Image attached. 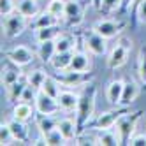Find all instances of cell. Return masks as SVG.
Listing matches in <instances>:
<instances>
[{
    "instance_id": "cell-5",
    "label": "cell",
    "mask_w": 146,
    "mask_h": 146,
    "mask_svg": "<svg viewBox=\"0 0 146 146\" xmlns=\"http://www.w3.org/2000/svg\"><path fill=\"white\" fill-rule=\"evenodd\" d=\"M83 44H85L88 53L95 55V56H102V55L108 53V39L102 37L93 28L83 34Z\"/></svg>"
},
{
    "instance_id": "cell-25",
    "label": "cell",
    "mask_w": 146,
    "mask_h": 146,
    "mask_svg": "<svg viewBox=\"0 0 146 146\" xmlns=\"http://www.w3.org/2000/svg\"><path fill=\"white\" fill-rule=\"evenodd\" d=\"M56 55V44L55 40H44V42H39L37 48V56L44 62V64H49L51 58Z\"/></svg>"
},
{
    "instance_id": "cell-33",
    "label": "cell",
    "mask_w": 146,
    "mask_h": 146,
    "mask_svg": "<svg viewBox=\"0 0 146 146\" xmlns=\"http://www.w3.org/2000/svg\"><path fill=\"white\" fill-rule=\"evenodd\" d=\"M137 72H139V78L141 83L146 88V46H143L139 49V56H137Z\"/></svg>"
},
{
    "instance_id": "cell-42",
    "label": "cell",
    "mask_w": 146,
    "mask_h": 146,
    "mask_svg": "<svg viewBox=\"0 0 146 146\" xmlns=\"http://www.w3.org/2000/svg\"><path fill=\"white\" fill-rule=\"evenodd\" d=\"M141 2H144V0H134V4H132V7L135 9V7H137V5H139Z\"/></svg>"
},
{
    "instance_id": "cell-32",
    "label": "cell",
    "mask_w": 146,
    "mask_h": 146,
    "mask_svg": "<svg viewBox=\"0 0 146 146\" xmlns=\"http://www.w3.org/2000/svg\"><path fill=\"white\" fill-rule=\"evenodd\" d=\"M65 2L67 0H49L46 11L51 13V14H55V16H58V18H64V14H65Z\"/></svg>"
},
{
    "instance_id": "cell-7",
    "label": "cell",
    "mask_w": 146,
    "mask_h": 146,
    "mask_svg": "<svg viewBox=\"0 0 146 146\" xmlns=\"http://www.w3.org/2000/svg\"><path fill=\"white\" fill-rule=\"evenodd\" d=\"M125 23L123 19H100V21H97L95 25H93V30L95 32H99L102 37L106 39H113L121 34V30L125 28Z\"/></svg>"
},
{
    "instance_id": "cell-36",
    "label": "cell",
    "mask_w": 146,
    "mask_h": 146,
    "mask_svg": "<svg viewBox=\"0 0 146 146\" xmlns=\"http://www.w3.org/2000/svg\"><path fill=\"white\" fill-rule=\"evenodd\" d=\"M14 11H16V4L13 2V0H0V14H2V18L9 16Z\"/></svg>"
},
{
    "instance_id": "cell-22",
    "label": "cell",
    "mask_w": 146,
    "mask_h": 146,
    "mask_svg": "<svg viewBox=\"0 0 146 146\" xmlns=\"http://www.w3.org/2000/svg\"><path fill=\"white\" fill-rule=\"evenodd\" d=\"M16 11H19L23 16H27L28 19H34L39 14V11H40L39 0H18Z\"/></svg>"
},
{
    "instance_id": "cell-1",
    "label": "cell",
    "mask_w": 146,
    "mask_h": 146,
    "mask_svg": "<svg viewBox=\"0 0 146 146\" xmlns=\"http://www.w3.org/2000/svg\"><path fill=\"white\" fill-rule=\"evenodd\" d=\"M95 95H97V90L93 85H88L83 90V93H79V104L76 109V121L79 130L85 129V125L92 120L93 113H95Z\"/></svg>"
},
{
    "instance_id": "cell-2",
    "label": "cell",
    "mask_w": 146,
    "mask_h": 146,
    "mask_svg": "<svg viewBox=\"0 0 146 146\" xmlns=\"http://www.w3.org/2000/svg\"><path fill=\"white\" fill-rule=\"evenodd\" d=\"M130 49H132V40L127 37H121L116 46L111 49V53L108 56V67L109 69H120L127 64V58L130 55Z\"/></svg>"
},
{
    "instance_id": "cell-14",
    "label": "cell",
    "mask_w": 146,
    "mask_h": 146,
    "mask_svg": "<svg viewBox=\"0 0 146 146\" xmlns=\"http://www.w3.org/2000/svg\"><path fill=\"white\" fill-rule=\"evenodd\" d=\"M27 85H28V78H27V76H21L16 83H13V85L9 86V88H5L7 100L11 102V104L19 102V100H21V97H23V92H25Z\"/></svg>"
},
{
    "instance_id": "cell-6",
    "label": "cell",
    "mask_w": 146,
    "mask_h": 146,
    "mask_svg": "<svg viewBox=\"0 0 146 146\" xmlns=\"http://www.w3.org/2000/svg\"><path fill=\"white\" fill-rule=\"evenodd\" d=\"M56 78H58V81H60L64 86L72 88V86H83V85H88V81L93 78V74H90V72H79V70L67 69V70L56 72Z\"/></svg>"
},
{
    "instance_id": "cell-35",
    "label": "cell",
    "mask_w": 146,
    "mask_h": 146,
    "mask_svg": "<svg viewBox=\"0 0 146 146\" xmlns=\"http://www.w3.org/2000/svg\"><path fill=\"white\" fill-rule=\"evenodd\" d=\"M11 141H14V137H13V132H11V129H9V125H7V121L5 123H2L0 125V144H11Z\"/></svg>"
},
{
    "instance_id": "cell-12",
    "label": "cell",
    "mask_w": 146,
    "mask_h": 146,
    "mask_svg": "<svg viewBox=\"0 0 146 146\" xmlns=\"http://www.w3.org/2000/svg\"><path fill=\"white\" fill-rule=\"evenodd\" d=\"M7 62L9 64H5L2 67V86L4 88H9L13 83H16L19 78L23 76V72L19 70V65H16L11 60H7Z\"/></svg>"
},
{
    "instance_id": "cell-8",
    "label": "cell",
    "mask_w": 146,
    "mask_h": 146,
    "mask_svg": "<svg viewBox=\"0 0 146 146\" xmlns=\"http://www.w3.org/2000/svg\"><path fill=\"white\" fill-rule=\"evenodd\" d=\"M34 106H35V111L40 113V114H56L60 111V106H58V100L55 97L48 95L42 90H39L37 97L34 100Z\"/></svg>"
},
{
    "instance_id": "cell-31",
    "label": "cell",
    "mask_w": 146,
    "mask_h": 146,
    "mask_svg": "<svg viewBox=\"0 0 146 146\" xmlns=\"http://www.w3.org/2000/svg\"><path fill=\"white\" fill-rule=\"evenodd\" d=\"M28 78V83L32 85L34 88H37V90H40L42 88V83H44V79L48 78V74L42 70V69H35V70H32L30 74L27 76Z\"/></svg>"
},
{
    "instance_id": "cell-37",
    "label": "cell",
    "mask_w": 146,
    "mask_h": 146,
    "mask_svg": "<svg viewBox=\"0 0 146 146\" xmlns=\"http://www.w3.org/2000/svg\"><path fill=\"white\" fill-rule=\"evenodd\" d=\"M37 93H39V90H37V88H34V86L28 83L27 88H25V92H23L21 100H25V102H34V100H35V97H37Z\"/></svg>"
},
{
    "instance_id": "cell-19",
    "label": "cell",
    "mask_w": 146,
    "mask_h": 146,
    "mask_svg": "<svg viewBox=\"0 0 146 146\" xmlns=\"http://www.w3.org/2000/svg\"><path fill=\"white\" fill-rule=\"evenodd\" d=\"M7 125H9V129H11V132H13L14 141H18V143H27L28 141V129H27L25 121H21V120H18V118L13 116L7 121Z\"/></svg>"
},
{
    "instance_id": "cell-41",
    "label": "cell",
    "mask_w": 146,
    "mask_h": 146,
    "mask_svg": "<svg viewBox=\"0 0 146 146\" xmlns=\"http://www.w3.org/2000/svg\"><path fill=\"white\" fill-rule=\"evenodd\" d=\"M92 4H93V7H95V9H99V11H100V7H102V0H92Z\"/></svg>"
},
{
    "instance_id": "cell-10",
    "label": "cell",
    "mask_w": 146,
    "mask_h": 146,
    "mask_svg": "<svg viewBox=\"0 0 146 146\" xmlns=\"http://www.w3.org/2000/svg\"><path fill=\"white\" fill-rule=\"evenodd\" d=\"M5 58L14 62V64L19 65V67H25L28 64H32L34 51L30 49V48H27V46H14V48L5 51Z\"/></svg>"
},
{
    "instance_id": "cell-13",
    "label": "cell",
    "mask_w": 146,
    "mask_h": 146,
    "mask_svg": "<svg viewBox=\"0 0 146 146\" xmlns=\"http://www.w3.org/2000/svg\"><path fill=\"white\" fill-rule=\"evenodd\" d=\"M58 106L62 111H76L78 109V104H79V93H74L70 90H62V93L58 95Z\"/></svg>"
},
{
    "instance_id": "cell-38",
    "label": "cell",
    "mask_w": 146,
    "mask_h": 146,
    "mask_svg": "<svg viewBox=\"0 0 146 146\" xmlns=\"http://www.w3.org/2000/svg\"><path fill=\"white\" fill-rule=\"evenodd\" d=\"M135 14H137V19L141 23H146V0L135 7Z\"/></svg>"
},
{
    "instance_id": "cell-40",
    "label": "cell",
    "mask_w": 146,
    "mask_h": 146,
    "mask_svg": "<svg viewBox=\"0 0 146 146\" xmlns=\"http://www.w3.org/2000/svg\"><path fill=\"white\" fill-rule=\"evenodd\" d=\"M132 4H134V0H121V9H120V13H127V11H130Z\"/></svg>"
},
{
    "instance_id": "cell-3",
    "label": "cell",
    "mask_w": 146,
    "mask_h": 146,
    "mask_svg": "<svg viewBox=\"0 0 146 146\" xmlns=\"http://www.w3.org/2000/svg\"><path fill=\"white\" fill-rule=\"evenodd\" d=\"M27 25H28V18L23 16L19 11H14L9 16H4V21H2L4 35L7 39H16L18 35L23 34V30L27 28Z\"/></svg>"
},
{
    "instance_id": "cell-18",
    "label": "cell",
    "mask_w": 146,
    "mask_h": 146,
    "mask_svg": "<svg viewBox=\"0 0 146 146\" xmlns=\"http://www.w3.org/2000/svg\"><path fill=\"white\" fill-rule=\"evenodd\" d=\"M72 56H74V51H60V53H56L53 58H51L49 65H51V69H55L56 72L67 70V69H70Z\"/></svg>"
},
{
    "instance_id": "cell-27",
    "label": "cell",
    "mask_w": 146,
    "mask_h": 146,
    "mask_svg": "<svg viewBox=\"0 0 146 146\" xmlns=\"http://www.w3.org/2000/svg\"><path fill=\"white\" fill-rule=\"evenodd\" d=\"M35 123H37V129L40 130V134H46L49 130L56 129L58 120L53 118V114H40V113H37L35 114Z\"/></svg>"
},
{
    "instance_id": "cell-16",
    "label": "cell",
    "mask_w": 146,
    "mask_h": 146,
    "mask_svg": "<svg viewBox=\"0 0 146 146\" xmlns=\"http://www.w3.org/2000/svg\"><path fill=\"white\" fill-rule=\"evenodd\" d=\"M58 130L62 132V135L65 137V141H72L78 137V132H79V127H78V121L72 120V118H62L58 120Z\"/></svg>"
},
{
    "instance_id": "cell-39",
    "label": "cell",
    "mask_w": 146,
    "mask_h": 146,
    "mask_svg": "<svg viewBox=\"0 0 146 146\" xmlns=\"http://www.w3.org/2000/svg\"><path fill=\"white\" fill-rule=\"evenodd\" d=\"M132 146H146V135L144 134H137V135H132L130 139Z\"/></svg>"
},
{
    "instance_id": "cell-26",
    "label": "cell",
    "mask_w": 146,
    "mask_h": 146,
    "mask_svg": "<svg viewBox=\"0 0 146 146\" xmlns=\"http://www.w3.org/2000/svg\"><path fill=\"white\" fill-rule=\"evenodd\" d=\"M97 144H104V146H116V144H121V139H120L118 130L102 129L100 134H99V137H97Z\"/></svg>"
},
{
    "instance_id": "cell-28",
    "label": "cell",
    "mask_w": 146,
    "mask_h": 146,
    "mask_svg": "<svg viewBox=\"0 0 146 146\" xmlns=\"http://www.w3.org/2000/svg\"><path fill=\"white\" fill-rule=\"evenodd\" d=\"M62 83L58 81V78H53V76H48L46 79H44V83H42V90L44 93H48V95H51V97H55V99H58V95L62 93Z\"/></svg>"
},
{
    "instance_id": "cell-30",
    "label": "cell",
    "mask_w": 146,
    "mask_h": 146,
    "mask_svg": "<svg viewBox=\"0 0 146 146\" xmlns=\"http://www.w3.org/2000/svg\"><path fill=\"white\" fill-rule=\"evenodd\" d=\"M42 139H44V144H49V146H58V144H65L67 143L65 137L62 135V132L58 130V127L46 132V134H42Z\"/></svg>"
},
{
    "instance_id": "cell-23",
    "label": "cell",
    "mask_w": 146,
    "mask_h": 146,
    "mask_svg": "<svg viewBox=\"0 0 146 146\" xmlns=\"http://www.w3.org/2000/svg\"><path fill=\"white\" fill-rule=\"evenodd\" d=\"M34 111H35V106L32 108V102L19 100V102H16V106L13 109V116L18 118V120H21V121H28L32 116H35Z\"/></svg>"
},
{
    "instance_id": "cell-15",
    "label": "cell",
    "mask_w": 146,
    "mask_h": 146,
    "mask_svg": "<svg viewBox=\"0 0 146 146\" xmlns=\"http://www.w3.org/2000/svg\"><path fill=\"white\" fill-rule=\"evenodd\" d=\"M123 85L125 81L121 79H114L111 81L108 88H106V99L111 106H120V100H121V93H123Z\"/></svg>"
},
{
    "instance_id": "cell-34",
    "label": "cell",
    "mask_w": 146,
    "mask_h": 146,
    "mask_svg": "<svg viewBox=\"0 0 146 146\" xmlns=\"http://www.w3.org/2000/svg\"><path fill=\"white\" fill-rule=\"evenodd\" d=\"M120 9H121V0H102V7H100L102 13L111 14L120 11Z\"/></svg>"
},
{
    "instance_id": "cell-29",
    "label": "cell",
    "mask_w": 146,
    "mask_h": 146,
    "mask_svg": "<svg viewBox=\"0 0 146 146\" xmlns=\"http://www.w3.org/2000/svg\"><path fill=\"white\" fill-rule=\"evenodd\" d=\"M55 44H56V53H60V51H74L76 37L72 34H60L55 39Z\"/></svg>"
},
{
    "instance_id": "cell-20",
    "label": "cell",
    "mask_w": 146,
    "mask_h": 146,
    "mask_svg": "<svg viewBox=\"0 0 146 146\" xmlns=\"http://www.w3.org/2000/svg\"><path fill=\"white\" fill-rule=\"evenodd\" d=\"M60 19H62V18H58V16H55V14L44 11L42 14H37L34 19H30V27H32L34 30L44 28V27H55V25H60Z\"/></svg>"
},
{
    "instance_id": "cell-9",
    "label": "cell",
    "mask_w": 146,
    "mask_h": 146,
    "mask_svg": "<svg viewBox=\"0 0 146 146\" xmlns=\"http://www.w3.org/2000/svg\"><path fill=\"white\" fill-rule=\"evenodd\" d=\"M85 18V7L79 0H67L65 2V14L64 19L69 27H78Z\"/></svg>"
},
{
    "instance_id": "cell-4",
    "label": "cell",
    "mask_w": 146,
    "mask_h": 146,
    "mask_svg": "<svg viewBox=\"0 0 146 146\" xmlns=\"http://www.w3.org/2000/svg\"><path fill=\"white\" fill-rule=\"evenodd\" d=\"M141 116V111H135V113H125L121 114V118L116 121V130L120 134V139L121 144H130V139L135 132V125H137V120Z\"/></svg>"
},
{
    "instance_id": "cell-17",
    "label": "cell",
    "mask_w": 146,
    "mask_h": 146,
    "mask_svg": "<svg viewBox=\"0 0 146 146\" xmlns=\"http://www.w3.org/2000/svg\"><path fill=\"white\" fill-rule=\"evenodd\" d=\"M70 69L72 70H79V72H90L92 70V58L86 51H74V56L70 62Z\"/></svg>"
},
{
    "instance_id": "cell-24",
    "label": "cell",
    "mask_w": 146,
    "mask_h": 146,
    "mask_svg": "<svg viewBox=\"0 0 146 146\" xmlns=\"http://www.w3.org/2000/svg\"><path fill=\"white\" fill-rule=\"evenodd\" d=\"M62 34L60 30V25H55V27H44V28H37L34 32V37L37 42H44V40H55L58 35Z\"/></svg>"
},
{
    "instance_id": "cell-21",
    "label": "cell",
    "mask_w": 146,
    "mask_h": 146,
    "mask_svg": "<svg viewBox=\"0 0 146 146\" xmlns=\"http://www.w3.org/2000/svg\"><path fill=\"white\" fill-rule=\"evenodd\" d=\"M137 95H139V85L135 81H127L123 85V93H121L120 106L121 108H129L130 104L137 99Z\"/></svg>"
},
{
    "instance_id": "cell-11",
    "label": "cell",
    "mask_w": 146,
    "mask_h": 146,
    "mask_svg": "<svg viewBox=\"0 0 146 146\" xmlns=\"http://www.w3.org/2000/svg\"><path fill=\"white\" fill-rule=\"evenodd\" d=\"M127 111L125 109H109V111H104L100 113L97 120H95V127L99 130L102 129H113L114 125H116V121L121 118V114H125Z\"/></svg>"
}]
</instances>
